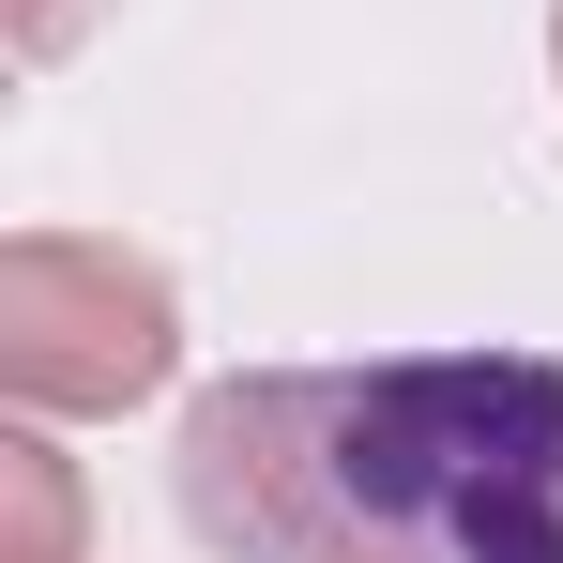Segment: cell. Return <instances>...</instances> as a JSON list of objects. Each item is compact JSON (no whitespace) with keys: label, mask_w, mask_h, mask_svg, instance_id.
Segmentation results:
<instances>
[{"label":"cell","mask_w":563,"mask_h":563,"mask_svg":"<svg viewBox=\"0 0 563 563\" xmlns=\"http://www.w3.org/2000/svg\"><path fill=\"white\" fill-rule=\"evenodd\" d=\"M184 518L213 563H563V366L380 351L213 380L184 411Z\"/></svg>","instance_id":"obj_1"},{"label":"cell","mask_w":563,"mask_h":563,"mask_svg":"<svg viewBox=\"0 0 563 563\" xmlns=\"http://www.w3.org/2000/svg\"><path fill=\"white\" fill-rule=\"evenodd\" d=\"M184 366V305L137 244H92V229H15L0 244V396L15 411H137Z\"/></svg>","instance_id":"obj_2"},{"label":"cell","mask_w":563,"mask_h":563,"mask_svg":"<svg viewBox=\"0 0 563 563\" xmlns=\"http://www.w3.org/2000/svg\"><path fill=\"white\" fill-rule=\"evenodd\" d=\"M0 563H77V472L46 442V411L0 427Z\"/></svg>","instance_id":"obj_3"},{"label":"cell","mask_w":563,"mask_h":563,"mask_svg":"<svg viewBox=\"0 0 563 563\" xmlns=\"http://www.w3.org/2000/svg\"><path fill=\"white\" fill-rule=\"evenodd\" d=\"M107 0H0V31H15V62H62L77 31H92Z\"/></svg>","instance_id":"obj_4"},{"label":"cell","mask_w":563,"mask_h":563,"mask_svg":"<svg viewBox=\"0 0 563 563\" xmlns=\"http://www.w3.org/2000/svg\"><path fill=\"white\" fill-rule=\"evenodd\" d=\"M549 62H563V15H549Z\"/></svg>","instance_id":"obj_5"}]
</instances>
